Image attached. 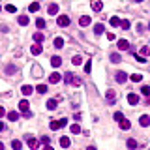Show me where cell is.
Instances as JSON below:
<instances>
[{
  "label": "cell",
  "instance_id": "8992f818",
  "mask_svg": "<svg viewBox=\"0 0 150 150\" xmlns=\"http://www.w3.org/2000/svg\"><path fill=\"white\" fill-rule=\"evenodd\" d=\"M128 103L130 105H137L139 103V96L133 94V92H130V94H128Z\"/></svg>",
  "mask_w": 150,
  "mask_h": 150
},
{
  "label": "cell",
  "instance_id": "7dc6e473",
  "mask_svg": "<svg viewBox=\"0 0 150 150\" xmlns=\"http://www.w3.org/2000/svg\"><path fill=\"white\" fill-rule=\"evenodd\" d=\"M4 114H6V109H4V107H0V118H2Z\"/></svg>",
  "mask_w": 150,
  "mask_h": 150
},
{
  "label": "cell",
  "instance_id": "1f68e13d",
  "mask_svg": "<svg viewBox=\"0 0 150 150\" xmlns=\"http://www.w3.org/2000/svg\"><path fill=\"white\" fill-rule=\"evenodd\" d=\"M36 92H38V94H45V92H47V85H38Z\"/></svg>",
  "mask_w": 150,
  "mask_h": 150
},
{
  "label": "cell",
  "instance_id": "7a4b0ae2",
  "mask_svg": "<svg viewBox=\"0 0 150 150\" xmlns=\"http://www.w3.org/2000/svg\"><path fill=\"white\" fill-rule=\"evenodd\" d=\"M69 23H71V21H69L68 15H58V19H56V24H58V26H62V28L69 26Z\"/></svg>",
  "mask_w": 150,
  "mask_h": 150
},
{
  "label": "cell",
  "instance_id": "ac0fdd59",
  "mask_svg": "<svg viewBox=\"0 0 150 150\" xmlns=\"http://www.w3.org/2000/svg\"><path fill=\"white\" fill-rule=\"evenodd\" d=\"M11 148H13V150H21V148H23L21 139H13V141H11Z\"/></svg>",
  "mask_w": 150,
  "mask_h": 150
},
{
  "label": "cell",
  "instance_id": "836d02e7",
  "mask_svg": "<svg viewBox=\"0 0 150 150\" xmlns=\"http://www.w3.org/2000/svg\"><path fill=\"white\" fill-rule=\"evenodd\" d=\"M130 79H131V81H133V83H141V79H143V75H141V73H133V75H131V77H130Z\"/></svg>",
  "mask_w": 150,
  "mask_h": 150
},
{
  "label": "cell",
  "instance_id": "30bf717a",
  "mask_svg": "<svg viewBox=\"0 0 150 150\" xmlns=\"http://www.w3.org/2000/svg\"><path fill=\"white\" fill-rule=\"evenodd\" d=\"M51 66H53V68H60V66H62V58H60L58 55H55L51 58Z\"/></svg>",
  "mask_w": 150,
  "mask_h": 150
},
{
  "label": "cell",
  "instance_id": "816d5d0a",
  "mask_svg": "<svg viewBox=\"0 0 150 150\" xmlns=\"http://www.w3.org/2000/svg\"><path fill=\"white\" fill-rule=\"evenodd\" d=\"M87 150H96V146H88V148Z\"/></svg>",
  "mask_w": 150,
  "mask_h": 150
},
{
  "label": "cell",
  "instance_id": "11a10c76",
  "mask_svg": "<svg viewBox=\"0 0 150 150\" xmlns=\"http://www.w3.org/2000/svg\"><path fill=\"white\" fill-rule=\"evenodd\" d=\"M0 11H2V6H0Z\"/></svg>",
  "mask_w": 150,
  "mask_h": 150
},
{
  "label": "cell",
  "instance_id": "f6af8a7d",
  "mask_svg": "<svg viewBox=\"0 0 150 150\" xmlns=\"http://www.w3.org/2000/svg\"><path fill=\"white\" fill-rule=\"evenodd\" d=\"M49 141H51L49 137H45V135H43V137H41V141H40V143H43V145H49Z\"/></svg>",
  "mask_w": 150,
  "mask_h": 150
},
{
  "label": "cell",
  "instance_id": "d6a6232c",
  "mask_svg": "<svg viewBox=\"0 0 150 150\" xmlns=\"http://www.w3.org/2000/svg\"><path fill=\"white\" fill-rule=\"evenodd\" d=\"M38 9H40V4H38V2H32V4L28 6V11H32V13H34V11H38Z\"/></svg>",
  "mask_w": 150,
  "mask_h": 150
},
{
  "label": "cell",
  "instance_id": "d4e9b609",
  "mask_svg": "<svg viewBox=\"0 0 150 150\" xmlns=\"http://www.w3.org/2000/svg\"><path fill=\"white\" fill-rule=\"evenodd\" d=\"M131 128V122L128 118H124V120H120V130H130Z\"/></svg>",
  "mask_w": 150,
  "mask_h": 150
},
{
  "label": "cell",
  "instance_id": "ee69618b",
  "mask_svg": "<svg viewBox=\"0 0 150 150\" xmlns=\"http://www.w3.org/2000/svg\"><path fill=\"white\" fill-rule=\"evenodd\" d=\"M135 60H137V62H141V64L146 62V58H145V56H141V55H135Z\"/></svg>",
  "mask_w": 150,
  "mask_h": 150
},
{
  "label": "cell",
  "instance_id": "f1b7e54d",
  "mask_svg": "<svg viewBox=\"0 0 150 150\" xmlns=\"http://www.w3.org/2000/svg\"><path fill=\"white\" fill-rule=\"evenodd\" d=\"M109 23H111V26H120V23H122V21H120L118 17H111Z\"/></svg>",
  "mask_w": 150,
  "mask_h": 150
},
{
  "label": "cell",
  "instance_id": "c3c4849f",
  "mask_svg": "<svg viewBox=\"0 0 150 150\" xmlns=\"http://www.w3.org/2000/svg\"><path fill=\"white\" fill-rule=\"evenodd\" d=\"M43 150H55V148H53L51 145H45V146H43Z\"/></svg>",
  "mask_w": 150,
  "mask_h": 150
},
{
  "label": "cell",
  "instance_id": "d6986e66",
  "mask_svg": "<svg viewBox=\"0 0 150 150\" xmlns=\"http://www.w3.org/2000/svg\"><path fill=\"white\" fill-rule=\"evenodd\" d=\"M79 24H81V26H88V24H90V17H88V15H83V17L79 19Z\"/></svg>",
  "mask_w": 150,
  "mask_h": 150
},
{
  "label": "cell",
  "instance_id": "ffe728a7",
  "mask_svg": "<svg viewBox=\"0 0 150 150\" xmlns=\"http://www.w3.org/2000/svg\"><path fill=\"white\" fill-rule=\"evenodd\" d=\"M21 92H23L24 96H30L32 92H34V87H30V85H24V87L21 88Z\"/></svg>",
  "mask_w": 150,
  "mask_h": 150
},
{
  "label": "cell",
  "instance_id": "db71d44e",
  "mask_svg": "<svg viewBox=\"0 0 150 150\" xmlns=\"http://www.w3.org/2000/svg\"><path fill=\"white\" fill-rule=\"evenodd\" d=\"M133 2H143V0H133Z\"/></svg>",
  "mask_w": 150,
  "mask_h": 150
},
{
  "label": "cell",
  "instance_id": "e575fe53",
  "mask_svg": "<svg viewBox=\"0 0 150 150\" xmlns=\"http://www.w3.org/2000/svg\"><path fill=\"white\" fill-rule=\"evenodd\" d=\"M150 55V49H148V47H141V56H145V58H146V56H148Z\"/></svg>",
  "mask_w": 150,
  "mask_h": 150
},
{
  "label": "cell",
  "instance_id": "f5cc1de1",
  "mask_svg": "<svg viewBox=\"0 0 150 150\" xmlns=\"http://www.w3.org/2000/svg\"><path fill=\"white\" fill-rule=\"evenodd\" d=\"M146 103H148V105H150V96H148V98H146Z\"/></svg>",
  "mask_w": 150,
  "mask_h": 150
},
{
  "label": "cell",
  "instance_id": "b9f144b4",
  "mask_svg": "<svg viewBox=\"0 0 150 150\" xmlns=\"http://www.w3.org/2000/svg\"><path fill=\"white\" fill-rule=\"evenodd\" d=\"M85 71H87V73H90V71H92V62H90V60L85 64Z\"/></svg>",
  "mask_w": 150,
  "mask_h": 150
},
{
  "label": "cell",
  "instance_id": "60d3db41",
  "mask_svg": "<svg viewBox=\"0 0 150 150\" xmlns=\"http://www.w3.org/2000/svg\"><path fill=\"white\" fill-rule=\"evenodd\" d=\"M120 26H122L124 30H128V28H130V21H128V19H124L122 23H120Z\"/></svg>",
  "mask_w": 150,
  "mask_h": 150
},
{
  "label": "cell",
  "instance_id": "83f0119b",
  "mask_svg": "<svg viewBox=\"0 0 150 150\" xmlns=\"http://www.w3.org/2000/svg\"><path fill=\"white\" fill-rule=\"evenodd\" d=\"M15 71H17V66H13V64H9L8 68H6V73H8V75H13Z\"/></svg>",
  "mask_w": 150,
  "mask_h": 150
},
{
  "label": "cell",
  "instance_id": "cb8c5ba5",
  "mask_svg": "<svg viewBox=\"0 0 150 150\" xmlns=\"http://www.w3.org/2000/svg\"><path fill=\"white\" fill-rule=\"evenodd\" d=\"M56 105H58V100H49V101H47V109H49V111H55Z\"/></svg>",
  "mask_w": 150,
  "mask_h": 150
},
{
  "label": "cell",
  "instance_id": "2e32d148",
  "mask_svg": "<svg viewBox=\"0 0 150 150\" xmlns=\"http://www.w3.org/2000/svg\"><path fill=\"white\" fill-rule=\"evenodd\" d=\"M28 107H30V105H28V101H26V100H21V101H19V111L26 113V111H28Z\"/></svg>",
  "mask_w": 150,
  "mask_h": 150
},
{
  "label": "cell",
  "instance_id": "d590c367",
  "mask_svg": "<svg viewBox=\"0 0 150 150\" xmlns=\"http://www.w3.org/2000/svg\"><path fill=\"white\" fill-rule=\"evenodd\" d=\"M6 11H8V13H15V11H17V8H15L13 4H8V6H6Z\"/></svg>",
  "mask_w": 150,
  "mask_h": 150
},
{
  "label": "cell",
  "instance_id": "52a82bcc",
  "mask_svg": "<svg viewBox=\"0 0 150 150\" xmlns=\"http://www.w3.org/2000/svg\"><path fill=\"white\" fill-rule=\"evenodd\" d=\"M58 143H60V146H62V148H69V146H71V141H69V137H60L58 139Z\"/></svg>",
  "mask_w": 150,
  "mask_h": 150
},
{
  "label": "cell",
  "instance_id": "7402d4cb",
  "mask_svg": "<svg viewBox=\"0 0 150 150\" xmlns=\"http://www.w3.org/2000/svg\"><path fill=\"white\" fill-rule=\"evenodd\" d=\"M17 118H19V113H17V111H9V113H8V120H9V122H15Z\"/></svg>",
  "mask_w": 150,
  "mask_h": 150
},
{
  "label": "cell",
  "instance_id": "4fadbf2b",
  "mask_svg": "<svg viewBox=\"0 0 150 150\" xmlns=\"http://www.w3.org/2000/svg\"><path fill=\"white\" fill-rule=\"evenodd\" d=\"M139 124H141L143 128H146V126H150V116L148 114H143L141 118H139Z\"/></svg>",
  "mask_w": 150,
  "mask_h": 150
},
{
  "label": "cell",
  "instance_id": "ab89813d",
  "mask_svg": "<svg viewBox=\"0 0 150 150\" xmlns=\"http://www.w3.org/2000/svg\"><path fill=\"white\" fill-rule=\"evenodd\" d=\"M141 94H145V96H150V87H146V85H145V87L141 88Z\"/></svg>",
  "mask_w": 150,
  "mask_h": 150
},
{
  "label": "cell",
  "instance_id": "9f6ffc18",
  "mask_svg": "<svg viewBox=\"0 0 150 150\" xmlns=\"http://www.w3.org/2000/svg\"><path fill=\"white\" fill-rule=\"evenodd\" d=\"M148 28H150V23H148Z\"/></svg>",
  "mask_w": 150,
  "mask_h": 150
},
{
  "label": "cell",
  "instance_id": "5bb4252c",
  "mask_svg": "<svg viewBox=\"0 0 150 150\" xmlns=\"http://www.w3.org/2000/svg\"><path fill=\"white\" fill-rule=\"evenodd\" d=\"M47 13H49V15H56V13H58V4H49Z\"/></svg>",
  "mask_w": 150,
  "mask_h": 150
},
{
  "label": "cell",
  "instance_id": "277c9868",
  "mask_svg": "<svg viewBox=\"0 0 150 150\" xmlns=\"http://www.w3.org/2000/svg\"><path fill=\"white\" fill-rule=\"evenodd\" d=\"M41 51H43V47H41V43H32V47H30V53H32L34 56L41 55Z\"/></svg>",
  "mask_w": 150,
  "mask_h": 150
},
{
  "label": "cell",
  "instance_id": "5b68a950",
  "mask_svg": "<svg viewBox=\"0 0 150 150\" xmlns=\"http://www.w3.org/2000/svg\"><path fill=\"white\" fill-rule=\"evenodd\" d=\"M105 100L109 101V103H114V101H116V92L114 90H107L105 92Z\"/></svg>",
  "mask_w": 150,
  "mask_h": 150
},
{
  "label": "cell",
  "instance_id": "f546056e",
  "mask_svg": "<svg viewBox=\"0 0 150 150\" xmlns=\"http://www.w3.org/2000/svg\"><path fill=\"white\" fill-rule=\"evenodd\" d=\"M69 131L71 133H81V126H79V124H71V126H69Z\"/></svg>",
  "mask_w": 150,
  "mask_h": 150
},
{
  "label": "cell",
  "instance_id": "8fae6325",
  "mask_svg": "<svg viewBox=\"0 0 150 150\" xmlns=\"http://www.w3.org/2000/svg\"><path fill=\"white\" fill-rule=\"evenodd\" d=\"M62 79H64V83H66V85H71V83H73V79H75V75H73L71 71H66Z\"/></svg>",
  "mask_w": 150,
  "mask_h": 150
},
{
  "label": "cell",
  "instance_id": "74e56055",
  "mask_svg": "<svg viewBox=\"0 0 150 150\" xmlns=\"http://www.w3.org/2000/svg\"><path fill=\"white\" fill-rule=\"evenodd\" d=\"M114 120H116V122H120V120H124V114L120 113V111H116V113H114V116H113Z\"/></svg>",
  "mask_w": 150,
  "mask_h": 150
},
{
  "label": "cell",
  "instance_id": "603a6c76",
  "mask_svg": "<svg viewBox=\"0 0 150 150\" xmlns=\"http://www.w3.org/2000/svg\"><path fill=\"white\" fill-rule=\"evenodd\" d=\"M103 30H105V26H103L101 23H98V24L94 26V34H96V36H100V34H103Z\"/></svg>",
  "mask_w": 150,
  "mask_h": 150
},
{
  "label": "cell",
  "instance_id": "8d00e7d4",
  "mask_svg": "<svg viewBox=\"0 0 150 150\" xmlns=\"http://www.w3.org/2000/svg\"><path fill=\"white\" fill-rule=\"evenodd\" d=\"M36 26L40 28V30H41V28H45V21H43V19H36Z\"/></svg>",
  "mask_w": 150,
  "mask_h": 150
},
{
  "label": "cell",
  "instance_id": "681fc988",
  "mask_svg": "<svg viewBox=\"0 0 150 150\" xmlns=\"http://www.w3.org/2000/svg\"><path fill=\"white\" fill-rule=\"evenodd\" d=\"M0 131H4V122L0 120Z\"/></svg>",
  "mask_w": 150,
  "mask_h": 150
},
{
  "label": "cell",
  "instance_id": "4316f807",
  "mask_svg": "<svg viewBox=\"0 0 150 150\" xmlns=\"http://www.w3.org/2000/svg\"><path fill=\"white\" fill-rule=\"evenodd\" d=\"M55 47L56 49H62L64 47V38H55Z\"/></svg>",
  "mask_w": 150,
  "mask_h": 150
},
{
  "label": "cell",
  "instance_id": "bcb514c9",
  "mask_svg": "<svg viewBox=\"0 0 150 150\" xmlns=\"http://www.w3.org/2000/svg\"><path fill=\"white\" fill-rule=\"evenodd\" d=\"M107 40L113 41V40H116V38H114V34H107Z\"/></svg>",
  "mask_w": 150,
  "mask_h": 150
},
{
  "label": "cell",
  "instance_id": "4dcf8cb0",
  "mask_svg": "<svg viewBox=\"0 0 150 150\" xmlns=\"http://www.w3.org/2000/svg\"><path fill=\"white\" fill-rule=\"evenodd\" d=\"M92 9H94V11H101V9H103V4L98 0V2H94V4H92Z\"/></svg>",
  "mask_w": 150,
  "mask_h": 150
},
{
  "label": "cell",
  "instance_id": "e0dca14e",
  "mask_svg": "<svg viewBox=\"0 0 150 150\" xmlns=\"http://www.w3.org/2000/svg\"><path fill=\"white\" fill-rule=\"evenodd\" d=\"M126 146H128V148H130V150H135V148H137V146H139V143H137V141H135V139H128V143H126Z\"/></svg>",
  "mask_w": 150,
  "mask_h": 150
},
{
  "label": "cell",
  "instance_id": "7c38bea8",
  "mask_svg": "<svg viewBox=\"0 0 150 150\" xmlns=\"http://www.w3.org/2000/svg\"><path fill=\"white\" fill-rule=\"evenodd\" d=\"M109 60H111V62H113V64H120V62H122V56H120L118 53H111Z\"/></svg>",
  "mask_w": 150,
  "mask_h": 150
},
{
  "label": "cell",
  "instance_id": "484cf974",
  "mask_svg": "<svg viewBox=\"0 0 150 150\" xmlns=\"http://www.w3.org/2000/svg\"><path fill=\"white\" fill-rule=\"evenodd\" d=\"M19 24H21V26H26L28 24V15H19Z\"/></svg>",
  "mask_w": 150,
  "mask_h": 150
},
{
  "label": "cell",
  "instance_id": "7bdbcfd3",
  "mask_svg": "<svg viewBox=\"0 0 150 150\" xmlns=\"http://www.w3.org/2000/svg\"><path fill=\"white\" fill-rule=\"evenodd\" d=\"M71 85H73V87H81V85H83V81H81L79 77H75V79H73V83H71Z\"/></svg>",
  "mask_w": 150,
  "mask_h": 150
},
{
  "label": "cell",
  "instance_id": "3957f363",
  "mask_svg": "<svg viewBox=\"0 0 150 150\" xmlns=\"http://www.w3.org/2000/svg\"><path fill=\"white\" fill-rule=\"evenodd\" d=\"M114 79H116V83H120V85H124V83L128 81V73H126V71H116V75H114Z\"/></svg>",
  "mask_w": 150,
  "mask_h": 150
},
{
  "label": "cell",
  "instance_id": "9a60e30c",
  "mask_svg": "<svg viewBox=\"0 0 150 150\" xmlns=\"http://www.w3.org/2000/svg\"><path fill=\"white\" fill-rule=\"evenodd\" d=\"M118 49H120V51L130 49V41H128V40H118Z\"/></svg>",
  "mask_w": 150,
  "mask_h": 150
},
{
  "label": "cell",
  "instance_id": "6da1fadb",
  "mask_svg": "<svg viewBox=\"0 0 150 150\" xmlns=\"http://www.w3.org/2000/svg\"><path fill=\"white\" fill-rule=\"evenodd\" d=\"M51 130L53 131H56V130H60V128H64L66 124H68V118H60V120H51Z\"/></svg>",
  "mask_w": 150,
  "mask_h": 150
},
{
  "label": "cell",
  "instance_id": "f35d334b",
  "mask_svg": "<svg viewBox=\"0 0 150 150\" xmlns=\"http://www.w3.org/2000/svg\"><path fill=\"white\" fill-rule=\"evenodd\" d=\"M71 62H73V66H79V64H83V58L81 56H73Z\"/></svg>",
  "mask_w": 150,
  "mask_h": 150
},
{
  "label": "cell",
  "instance_id": "f907efd6",
  "mask_svg": "<svg viewBox=\"0 0 150 150\" xmlns=\"http://www.w3.org/2000/svg\"><path fill=\"white\" fill-rule=\"evenodd\" d=\"M0 150H6V146H4V143L0 141Z\"/></svg>",
  "mask_w": 150,
  "mask_h": 150
},
{
  "label": "cell",
  "instance_id": "ba28073f",
  "mask_svg": "<svg viewBox=\"0 0 150 150\" xmlns=\"http://www.w3.org/2000/svg\"><path fill=\"white\" fill-rule=\"evenodd\" d=\"M26 143H28V146H30L32 150H36L38 146H40V141H38V139H34V137H26Z\"/></svg>",
  "mask_w": 150,
  "mask_h": 150
},
{
  "label": "cell",
  "instance_id": "9c48e42d",
  "mask_svg": "<svg viewBox=\"0 0 150 150\" xmlns=\"http://www.w3.org/2000/svg\"><path fill=\"white\" fill-rule=\"evenodd\" d=\"M60 79H62V75H60V73H51V75H49V83H51V85H56V83H60Z\"/></svg>",
  "mask_w": 150,
  "mask_h": 150
},
{
  "label": "cell",
  "instance_id": "44dd1931",
  "mask_svg": "<svg viewBox=\"0 0 150 150\" xmlns=\"http://www.w3.org/2000/svg\"><path fill=\"white\" fill-rule=\"evenodd\" d=\"M43 40H45V36H43L41 32H36V34H34V43H43Z\"/></svg>",
  "mask_w": 150,
  "mask_h": 150
}]
</instances>
